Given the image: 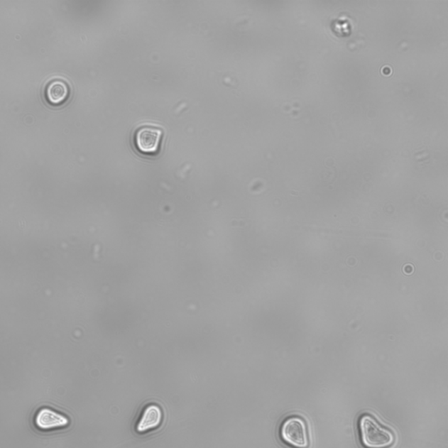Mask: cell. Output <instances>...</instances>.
<instances>
[{
    "instance_id": "cell-1",
    "label": "cell",
    "mask_w": 448,
    "mask_h": 448,
    "mask_svg": "<svg viewBox=\"0 0 448 448\" xmlns=\"http://www.w3.org/2000/svg\"><path fill=\"white\" fill-rule=\"evenodd\" d=\"M361 439L368 448H386L393 442L394 436L390 429L373 416L364 415L360 420Z\"/></svg>"
},
{
    "instance_id": "cell-2",
    "label": "cell",
    "mask_w": 448,
    "mask_h": 448,
    "mask_svg": "<svg viewBox=\"0 0 448 448\" xmlns=\"http://www.w3.org/2000/svg\"><path fill=\"white\" fill-rule=\"evenodd\" d=\"M164 133V127L158 123L145 121L138 124L133 131L134 145L143 153H156Z\"/></svg>"
},
{
    "instance_id": "cell-3",
    "label": "cell",
    "mask_w": 448,
    "mask_h": 448,
    "mask_svg": "<svg viewBox=\"0 0 448 448\" xmlns=\"http://www.w3.org/2000/svg\"><path fill=\"white\" fill-rule=\"evenodd\" d=\"M281 437L293 447L306 448L310 439L306 422L300 417H289L282 425Z\"/></svg>"
},
{
    "instance_id": "cell-4",
    "label": "cell",
    "mask_w": 448,
    "mask_h": 448,
    "mask_svg": "<svg viewBox=\"0 0 448 448\" xmlns=\"http://www.w3.org/2000/svg\"><path fill=\"white\" fill-rule=\"evenodd\" d=\"M69 423L62 414L53 411L51 409H41L35 416V425L41 430H51V429L65 427Z\"/></svg>"
},
{
    "instance_id": "cell-5",
    "label": "cell",
    "mask_w": 448,
    "mask_h": 448,
    "mask_svg": "<svg viewBox=\"0 0 448 448\" xmlns=\"http://www.w3.org/2000/svg\"><path fill=\"white\" fill-rule=\"evenodd\" d=\"M70 85L62 78H53L46 87V97L52 104H61L70 96Z\"/></svg>"
},
{
    "instance_id": "cell-6",
    "label": "cell",
    "mask_w": 448,
    "mask_h": 448,
    "mask_svg": "<svg viewBox=\"0 0 448 448\" xmlns=\"http://www.w3.org/2000/svg\"><path fill=\"white\" fill-rule=\"evenodd\" d=\"M161 409L156 405H148L143 412L141 419L139 420L137 430L138 432H146L159 427L162 421Z\"/></svg>"
}]
</instances>
